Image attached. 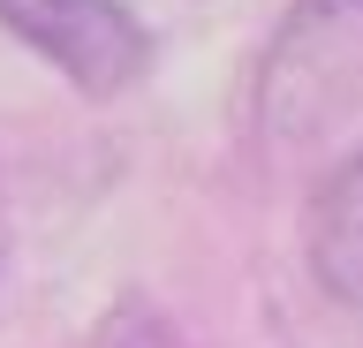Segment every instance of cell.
<instances>
[{
  "mask_svg": "<svg viewBox=\"0 0 363 348\" xmlns=\"http://www.w3.org/2000/svg\"><path fill=\"white\" fill-rule=\"evenodd\" d=\"M0 30L84 99H121L152 69V30L136 23L129 0H0Z\"/></svg>",
  "mask_w": 363,
  "mask_h": 348,
  "instance_id": "obj_2",
  "label": "cell"
},
{
  "mask_svg": "<svg viewBox=\"0 0 363 348\" xmlns=\"http://www.w3.org/2000/svg\"><path fill=\"white\" fill-rule=\"evenodd\" d=\"M303 250H311V280L340 310H363V152L318 182L311 220H303Z\"/></svg>",
  "mask_w": 363,
  "mask_h": 348,
  "instance_id": "obj_3",
  "label": "cell"
},
{
  "mask_svg": "<svg viewBox=\"0 0 363 348\" xmlns=\"http://www.w3.org/2000/svg\"><path fill=\"white\" fill-rule=\"evenodd\" d=\"M0 257H8V189H0Z\"/></svg>",
  "mask_w": 363,
  "mask_h": 348,
  "instance_id": "obj_4",
  "label": "cell"
},
{
  "mask_svg": "<svg viewBox=\"0 0 363 348\" xmlns=\"http://www.w3.org/2000/svg\"><path fill=\"white\" fill-rule=\"evenodd\" d=\"M348 114H363V0H288L257 61V129L303 152Z\"/></svg>",
  "mask_w": 363,
  "mask_h": 348,
  "instance_id": "obj_1",
  "label": "cell"
}]
</instances>
